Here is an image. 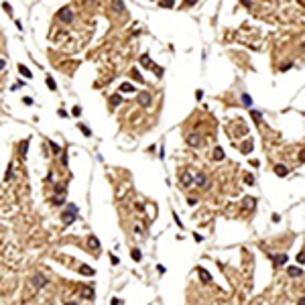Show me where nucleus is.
Segmentation results:
<instances>
[{
	"label": "nucleus",
	"mask_w": 305,
	"mask_h": 305,
	"mask_svg": "<svg viewBox=\"0 0 305 305\" xmlns=\"http://www.w3.org/2000/svg\"><path fill=\"white\" fill-rule=\"evenodd\" d=\"M57 195H59V197H63V195H65V187H63V185H57Z\"/></svg>",
	"instance_id": "obj_24"
},
{
	"label": "nucleus",
	"mask_w": 305,
	"mask_h": 305,
	"mask_svg": "<svg viewBox=\"0 0 305 305\" xmlns=\"http://www.w3.org/2000/svg\"><path fill=\"white\" fill-rule=\"evenodd\" d=\"M49 147H51V151H53L55 155H57V153H61V147H59L57 143H49Z\"/></svg>",
	"instance_id": "obj_21"
},
{
	"label": "nucleus",
	"mask_w": 305,
	"mask_h": 305,
	"mask_svg": "<svg viewBox=\"0 0 305 305\" xmlns=\"http://www.w3.org/2000/svg\"><path fill=\"white\" fill-rule=\"evenodd\" d=\"M173 220H175V224H177L179 228H183V224H181V220H179V216L175 214V212H173Z\"/></svg>",
	"instance_id": "obj_29"
},
{
	"label": "nucleus",
	"mask_w": 305,
	"mask_h": 305,
	"mask_svg": "<svg viewBox=\"0 0 305 305\" xmlns=\"http://www.w3.org/2000/svg\"><path fill=\"white\" fill-rule=\"evenodd\" d=\"M112 305H122V301L120 299H112Z\"/></svg>",
	"instance_id": "obj_38"
},
{
	"label": "nucleus",
	"mask_w": 305,
	"mask_h": 305,
	"mask_svg": "<svg viewBox=\"0 0 305 305\" xmlns=\"http://www.w3.org/2000/svg\"><path fill=\"white\" fill-rule=\"evenodd\" d=\"M110 262H112V264H118V258H116V256H112V254H110Z\"/></svg>",
	"instance_id": "obj_36"
},
{
	"label": "nucleus",
	"mask_w": 305,
	"mask_h": 305,
	"mask_svg": "<svg viewBox=\"0 0 305 305\" xmlns=\"http://www.w3.org/2000/svg\"><path fill=\"white\" fill-rule=\"evenodd\" d=\"M140 63H143L145 67H151V61H148V55H143V57H140Z\"/></svg>",
	"instance_id": "obj_23"
},
{
	"label": "nucleus",
	"mask_w": 305,
	"mask_h": 305,
	"mask_svg": "<svg viewBox=\"0 0 305 305\" xmlns=\"http://www.w3.org/2000/svg\"><path fill=\"white\" fill-rule=\"evenodd\" d=\"M79 130H81V132H83L86 136H90V134H92V130H90V128H88L86 124H79Z\"/></svg>",
	"instance_id": "obj_22"
},
{
	"label": "nucleus",
	"mask_w": 305,
	"mask_h": 305,
	"mask_svg": "<svg viewBox=\"0 0 305 305\" xmlns=\"http://www.w3.org/2000/svg\"><path fill=\"white\" fill-rule=\"evenodd\" d=\"M179 179H181V183H183V185H191V183H193L191 173H181V177H179Z\"/></svg>",
	"instance_id": "obj_8"
},
{
	"label": "nucleus",
	"mask_w": 305,
	"mask_h": 305,
	"mask_svg": "<svg viewBox=\"0 0 305 305\" xmlns=\"http://www.w3.org/2000/svg\"><path fill=\"white\" fill-rule=\"evenodd\" d=\"M114 10L122 12L124 10V2H122V0H114Z\"/></svg>",
	"instance_id": "obj_18"
},
{
	"label": "nucleus",
	"mask_w": 305,
	"mask_h": 305,
	"mask_svg": "<svg viewBox=\"0 0 305 305\" xmlns=\"http://www.w3.org/2000/svg\"><path fill=\"white\" fill-rule=\"evenodd\" d=\"M45 285H47V277H43L41 273H37V275L33 277V287L35 289H43Z\"/></svg>",
	"instance_id": "obj_4"
},
{
	"label": "nucleus",
	"mask_w": 305,
	"mask_h": 305,
	"mask_svg": "<svg viewBox=\"0 0 305 305\" xmlns=\"http://www.w3.org/2000/svg\"><path fill=\"white\" fill-rule=\"evenodd\" d=\"M136 100H138V104H140L143 108H147V106H151V102H153V96L147 94V92H140V94L136 96Z\"/></svg>",
	"instance_id": "obj_3"
},
{
	"label": "nucleus",
	"mask_w": 305,
	"mask_h": 305,
	"mask_svg": "<svg viewBox=\"0 0 305 305\" xmlns=\"http://www.w3.org/2000/svg\"><path fill=\"white\" fill-rule=\"evenodd\" d=\"M18 73H23L24 78H33L31 75V69L27 67V65H21V63H18Z\"/></svg>",
	"instance_id": "obj_14"
},
{
	"label": "nucleus",
	"mask_w": 305,
	"mask_h": 305,
	"mask_svg": "<svg viewBox=\"0 0 305 305\" xmlns=\"http://www.w3.org/2000/svg\"><path fill=\"white\" fill-rule=\"evenodd\" d=\"M2 8H4L6 12H12V6L8 4V2H2Z\"/></svg>",
	"instance_id": "obj_30"
},
{
	"label": "nucleus",
	"mask_w": 305,
	"mask_h": 305,
	"mask_svg": "<svg viewBox=\"0 0 305 305\" xmlns=\"http://www.w3.org/2000/svg\"><path fill=\"white\" fill-rule=\"evenodd\" d=\"M47 88H49V90H53V92L57 90V83L53 81V78H47Z\"/></svg>",
	"instance_id": "obj_20"
},
{
	"label": "nucleus",
	"mask_w": 305,
	"mask_h": 305,
	"mask_svg": "<svg viewBox=\"0 0 305 305\" xmlns=\"http://www.w3.org/2000/svg\"><path fill=\"white\" fill-rule=\"evenodd\" d=\"M75 214H78V205H75V203H69V210L61 214V220H63L65 224H71V222L75 220Z\"/></svg>",
	"instance_id": "obj_1"
},
{
	"label": "nucleus",
	"mask_w": 305,
	"mask_h": 305,
	"mask_svg": "<svg viewBox=\"0 0 305 305\" xmlns=\"http://www.w3.org/2000/svg\"><path fill=\"white\" fill-rule=\"evenodd\" d=\"M71 112H73V116H79V114H81V108H79V106H73Z\"/></svg>",
	"instance_id": "obj_31"
},
{
	"label": "nucleus",
	"mask_w": 305,
	"mask_h": 305,
	"mask_svg": "<svg viewBox=\"0 0 305 305\" xmlns=\"http://www.w3.org/2000/svg\"><path fill=\"white\" fill-rule=\"evenodd\" d=\"M195 2H197V0H185V4H187V6H193Z\"/></svg>",
	"instance_id": "obj_37"
},
{
	"label": "nucleus",
	"mask_w": 305,
	"mask_h": 305,
	"mask_svg": "<svg viewBox=\"0 0 305 305\" xmlns=\"http://www.w3.org/2000/svg\"><path fill=\"white\" fill-rule=\"evenodd\" d=\"M244 183H248V185H252V183H254V179H252L250 175H246V177H244Z\"/></svg>",
	"instance_id": "obj_32"
},
{
	"label": "nucleus",
	"mask_w": 305,
	"mask_h": 305,
	"mask_svg": "<svg viewBox=\"0 0 305 305\" xmlns=\"http://www.w3.org/2000/svg\"><path fill=\"white\" fill-rule=\"evenodd\" d=\"M287 273H289V277H301L303 275V269L301 267H291Z\"/></svg>",
	"instance_id": "obj_11"
},
{
	"label": "nucleus",
	"mask_w": 305,
	"mask_h": 305,
	"mask_svg": "<svg viewBox=\"0 0 305 305\" xmlns=\"http://www.w3.org/2000/svg\"><path fill=\"white\" fill-rule=\"evenodd\" d=\"M173 4H175L173 0H161V6H167V8H171Z\"/></svg>",
	"instance_id": "obj_26"
},
{
	"label": "nucleus",
	"mask_w": 305,
	"mask_h": 305,
	"mask_svg": "<svg viewBox=\"0 0 305 305\" xmlns=\"http://www.w3.org/2000/svg\"><path fill=\"white\" fill-rule=\"evenodd\" d=\"M57 18H59L61 23H71V21H73V12L65 6V8H61V10L57 12Z\"/></svg>",
	"instance_id": "obj_2"
},
{
	"label": "nucleus",
	"mask_w": 305,
	"mask_h": 305,
	"mask_svg": "<svg viewBox=\"0 0 305 305\" xmlns=\"http://www.w3.org/2000/svg\"><path fill=\"white\" fill-rule=\"evenodd\" d=\"M120 92H134V94H136L134 86H132V83H128V81H124V83H120Z\"/></svg>",
	"instance_id": "obj_13"
},
{
	"label": "nucleus",
	"mask_w": 305,
	"mask_h": 305,
	"mask_svg": "<svg viewBox=\"0 0 305 305\" xmlns=\"http://www.w3.org/2000/svg\"><path fill=\"white\" fill-rule=\"evenodd\" d=\"M195 98H197V100H202V98H203V92L197 90V92H195Z\"/></svg>",
	"instance_id": "obj_34"
},
{
	"label": "nucleus",
	"mask_w": 305,
	"mask_h": 305,
	"mask_svg": "<svg viewBox=\"0 0 305 305\" xmlns=\"http://www.w3.org/2000/svg\"><path fill=\"white\" fill-rule=\"evenodd\" d=\"M27 148H29V140H24V143H23V155H27Z\"/></svg>",
	"instance_id": "obj_33"
},
{
	"label": "nucleus",
	"mask_w": 305,
	"mask_h": 305,
	"mask_svg": "<svg viewBox=\"0 0 305 305\" xmlns=\"http://www.w3.org/2000/svg\"><path fill=\"white\" fill-rule=\"evenodd\" d=\"M130 256H132V260H134V262H138V260L143 258V256H140V250H138V248H132V250H130Z\"/></svg>",
	"instance_id": "obj_15"
},
{
	"label": "nucleus",
	"mask_w": 305,
	"mask_h": 305,
	"mask_svg": "<svg viewBox=\"0 0 305 305\" xmlns=\"http://www.w3.org/2000/svg\"><path fill=\"white\" fill-rule=\"evenodd\" d=\"M110 102H112V106H116V104L122 102V98H120V96H112V100H110Z\"/></svg>",
	"instance_id": "obj_28"
},
{
	"label": "nucleus",
	"mask_w": 305,
	"mask_h": 305,
	"mask_svg": "<svg viewBox=\"0 0 305 305\" xmlns=\"http://www.w3.org/2000/svg\"><path fill=\"white\" fill-rule=\"evenodd\" d=\"M287 260H289L287 254H273V262H275V264H285Z\"/></svg>",
	"instance_id": "obj_6"
},
{
	"label": "nucleus",
	"mask_w": 305,
	"mask_h": 305,
	"mask_svg": "<svg viewBox=\"0 0 305 305\" xmlns=\"http://www.w3.org/2000/svg\"><path fill=\"white\" fill-rule=\"evenodd\" d=\"M65 305H78V301H67Z\"/></svg>",
	"instance_id": "obj_39"
},
{
	"label": "nucleus",
	"mask_w": 305,
	"mask_h": 305,
	"mask_svg": "<svg viewBox=\"0 0 305 305\" xmlns=\"http://www.w3.org/2000/svg\"><path fill=\"white\" fill-rule=\"evenodd\" d=\"M197 275H199V279H202L203 283H212V277L208 275V271H205V269H197Z\"/></svg>",
	"instance_id": "obj_7"
},
{
	"label": "nucleus",
	"mask_w": 305,
	"mask_h": 305,
	"mask_svg": "<svg viewBox=\"0 0 305 305\" xmlns=\"http://www.w3.org/2000/svg\"><path fill=\"white\" fill-rule=\"evenodd\" d=\"M132 78H134L138 83H143V81H145V78L140 75V71H138V69H132Z\"/></svg>",
	"instance_id": "obj_19"
},
{
	"label": "nucleus",
	"mask_w": 305,
	"mask_h": 305,
	"mask_svg": "<svg viewBox=\"0 0 305 305\" xmlns=\"http://www.w3.org/2000/svg\"><path fill=\"white\" fill-rule=\"evenodd\" d=\"M275 173H277L279 177H285V175L289 173V169H287L285 165H275Z\"/></svg>",
	"instance_id": "obj_9"
},
{
	"label": "nucleus",
	"mask_w": 305,
	"mask_h": 305,
	"mask_svg": "<svg viewBox=\"0 0 305 305\" xmlns=\"http://www.w3.org/2000/svg\"><path fill=\"white\" fill-rule=\"evenodd\" d=\"M193 181H195L197 185H205V183H208V181H205V175H203V173H199V175H195V179H193Z\"/></svg>",
	"instance_id": "obj_17"
},
{
	"label": "nucleus",
	"mask_w": 305,
	"mask_h": 305,
	"mask_svg": "<svg viewBox=\"0 0 305 305\" xmlns=\"http://www.w3.org/2000/svg\"><path fill=\"white\" fill-rule=\"evenodd\" d=\"M214 159H216V161H224V148H222V147H216L214 148Z\"/></svg>",
	"instance_id": "obj_12"
},
{
	"label": "nucleus",
	"mask_w": 305,
	"mask_h": 305,
	"mask_svg": "<svg viewBox=\"0 0 305 305\" xmlns=\"http://www.w3.org/2000/svg\"><path fill=\"white\" fill-rule=\"evenodd\" d=\"M250 114H252V118H254L256 122H260V118H262V116H260V112H256V110H250Z\"/></svg>",
	"instance_id": "obj_25"
},
{
	"label": "nucleus",
	"mask_w": 305,
	"mask_h": 305,
	"mask_svg": "<svg viewBox=\"0 0 305 305\" xmlns=\"http://www.w3.org/2000/svg\"><path fill=\"white\" fill-rule=\"evenodd\" d=\"M79 273H81L83 277H94V275H96V271H94L92 267H86V264H83V267L79 269Z\"/></svg>",
	"instance_id": "obj_10"
},
{
	"label": "nucleus",
	"mask_w": 305,
	"mask_h": 305,
	"mask_svg": "<svg viewBox=\"0 0 305 305\" xmlns=\"http://www.w3.org/2000/svg\"><path fill=\"white\" fill-rule=\"evenodd\" d=\"M4 67H6V61H4V59L0 57V71H2V69H4Z\"/></svg>",
	"instance_id": "obj_35"
},
{
	"label": "nucleus",
	"mask_w": 305,
	"mask_h": 305,
	"mask_svg": "<svg viewBox=\"0 0 305 305\" xmlns=\"http://www.w3.org/2000/svg\"><path fill=\"white\" fill-rule=\"evenodd\" d=\"M88 244H90L92 248H100V242H98V238H96V236H90V238H88Z\"/></svg>",
	"instance_id": "obj_16"
},
{
	"label": "nucleus",
	"mask_w": 305,
	"mask_h": 305,
	"mask_svg": "<svg viewBox=\"0 0 305 305\" xmlns=\"http://www.w3.org/2000/svg\"><path fill=\"white\" fill-rule=\"evenodd\" d=\"M185 140H187V145H189V147H199V145H202V136L195 134V132H193V134H187V138H185Z\"/></svg>",
	"instance_id": "obj_5"
},
{
	"label": "nucleus",
	"mask_w": 305,
	"mask_h": 305,
	"mask_svg": "<svg viewBox=\"0 0 305 305\" xmlns=\"http://www.w3.org/2000/svg\"><path fill=\"white\" fill-rule=\"evenodd\" d=\"M242 102H244V104H246V106H250V104H252V98H250V96H246V94H244V96H242Z\"/></svg>",
	"instance_id": "obj_27"
}]
</instances>
